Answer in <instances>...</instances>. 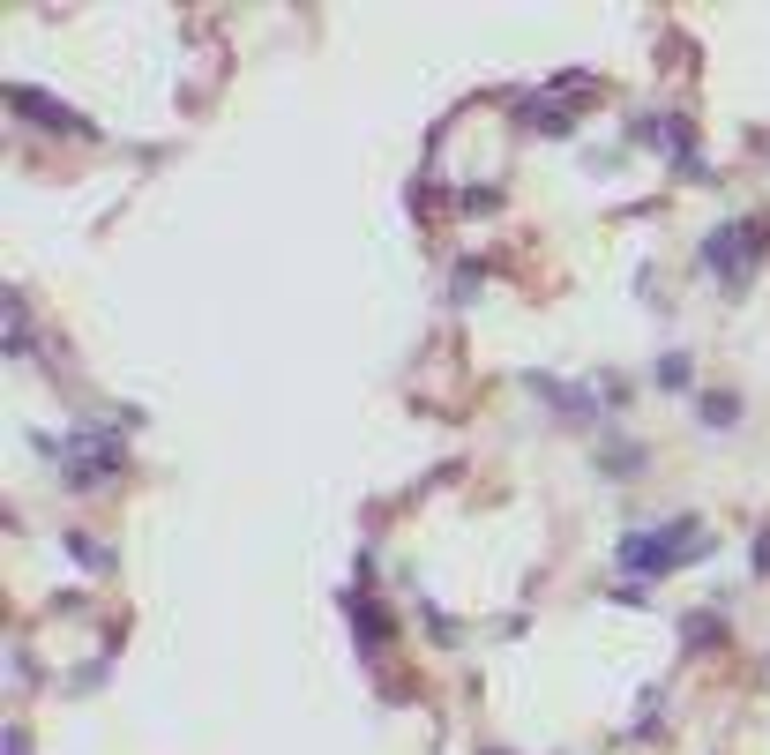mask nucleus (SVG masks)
Segmentation results:
<instances>
[{"label":"nucleus","mask_w":770,"mask_h":755,"mask_svg":"<svg viewBox=\"0 0 770 755\" xmlns=\"http://www.w3.org/2000/svg\"><path fill=\"white\" fill-rule=\"evenodd\" d=\"M120 471V434H75L68 442V486H105Z\"/></svg>","instance_id":"nucleus-1"},{"label":"nucleus","mask_w":770,"mask_h":755,"mask_svg":"<svg viewBox=\"0 0 770 755\" xmlns=\"http://www.w3.org/2000/svg\"><path fill=\"white\" fill-rule=\"evenodd\" d=\"M756 247H763V225H756V217H741V225L711 232L703 262H711V270H741V262H756Z\"/></svg>","instance_id":"nucleus-2"},{"label":"nucleus","mask_w":770,"mask_h":755,"mask_svg":"<svg viewBox=\"0 0 770 755\" xmlns=\"http://www.w3.org/2000/svg\"><path fill=\"white\" fill-rule=\"evenodd\" d=\"M733 412H741L733 397H703V427H733Z\"/></svg>","instance_id":"nucleus-6"},{"label":"nucleus","mask_w":770,"mask_h":755,"mask_svg":"<svg viewBox=\"0 0 770 755\" xmlns=\"http://www.w3.org/2000/svg\"><path fill=\"white\" fill-rule=\"evenodd\" d=\"M673 531H636V539H621V561L628 569H673V561H688L696 546H666Z\"/></svg>","instance_id":"nucleus-3"},{"label":"nucleus","mask_w":770,"mask_h":755,"mask_svg":"<svg viewBox=\"0 0 770 755\" xmlns=\"http://www.w3.org/2000/svg\"><path fill=\"white\" fill-rule=\"evenodd\" d=\"M658 382H666V389H688V382H696V367H688V352H666V359H658Z\"/></svg>","instance_id":"nucleus-5"},{"label":"nucleus","mask_w":770,"mask_h":755,"mask_svg":"<svg viewBox=\"0 0 770 755\" xmlns=\"http://www.w3.org/2000/svg\"><path fill=\"white\" fill-rule=\"evenodd\" d=\"M8 113H30L38 128H83V113H68V105H53L45 90H23V83H8Z\"/></svg>","instance_id":"nucleus-4"}]
</instances>
